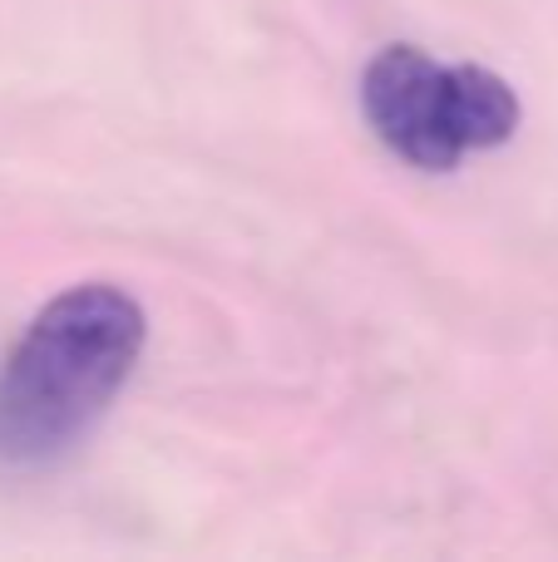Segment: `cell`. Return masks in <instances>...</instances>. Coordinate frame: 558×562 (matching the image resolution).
<instances>
[{"label": "cell", "instance_id": "1", "mask_svg": "<svg viewBox=\"0 0 558 562\" xmlns=\"http://www.w3.org/2000/svg\"><path fill=\"white\" fill-rule=\"evenodd\" d=\"M148 316L114 281L59 291L0 366V459L49 464L104 419L134 375Z\"/></svg>", "mask_w": 558, "mask_h": 562}, {"label": "cell", "instance_id": "2", "mask_svg": "<svg viewBox=\"0 0 558 562\" xmlns=\"http://www.w3.org/2000/svg\"><path fill=\"white\" fill-rule=\"evenodd\" d=\"M361 114L395 158L450 173L465 154L510 144L524 109L494 69L440 65L421 45H386L361 75Z\"/></svg>", "mask_w": 558, "mask_h": 562}]
</instances>
